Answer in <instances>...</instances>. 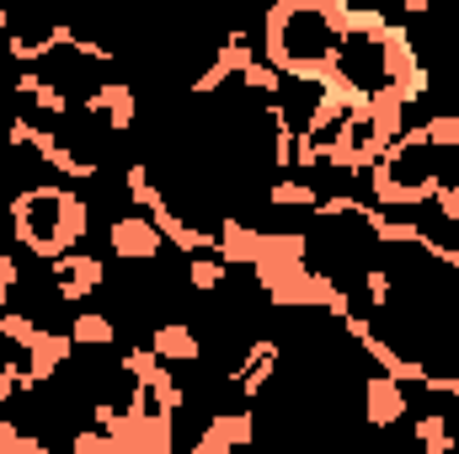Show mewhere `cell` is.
I'll list each match as a JSON object with an SVG mask.
<instances>
[{
    "label": "cell",
    "mask_w": 459,
    "mask_h": 454,
    "mask_svg": "<svg viewBox=\"0 0 459 454\" xmlns=\"http://www.w3.org/2000/svg\"><path fill=\"white\" fill-rule=\"evenodd\" d=\"M337 43H342V0H278L262 16V65H273L289 86L321 92L332 81Z\"/></svg>",
    "instance_id": "6da1fadb"
},
{
    "label": "cell",
    "mask_w": 459,
    "mask_h": 454,
    "mask_svg": "<svg viewBox=\"0 0 459 454\" xmlns=\"http://www.w3.org/2000/svg\"><path fill=\"white\" fill-rule=\"evenodd\" d=\"M11 230H16V246L43 257V267H48L59 257L81 251V240L91 230V204L81 193L48 188V182L43 188H22L11 198Z\"/></svg>",
    "instance_id": "7a4b0ae2"
},
{
    "label": "cell",
    "mask_w": 459,
    "mask_h": 454,
    "mask_svg": "<svg viewBox=\"0 0 459 454\" xmlns=\"http://www.w3.org/2000/svg\"><path fill=\"white\" fill-rule=\"evenodd\" d=\"M278 363H283V342H278V337H251V342H246V358L225 369V385L246 401V406H251V401L273 385Z\"/></svg>",
    "instance_id": "3957f363"
},
{
    "label": "cell",
    "mask_w": 459,
    "mask_h": 454,
    "mask_svg": "<svg viewBox=\"0 0 459 454\" xmlns=\"http://www.w3.org/2000/svg\"><path fill=\"white\" fill-rule=\"evenodd\" d=\"M108 251H113L117 262H128V267H155L166 257V240H160V230L134 209V214H117L113 225H108Z\"/></svg>",
    "instance_id": "277c9868"
},
{
    "label": "cell",
    "mask_w": 459,
    "mask_h": 454,
    "mask_svg": "<svg viewBox=\"0 0 459 454\" xmlns=\"http://www.w3.org/2000/svg\"><path fill=\"white\" fill-rule=\"evenodd\" d=\"M11 92H16V113L38 118V123H65V118L75 113L70 92H65L59 81H48L43 70H16Z\"/></svg>",
    "instance_id": "5b68a950"
},
{
    "label": "cell",
    "mask_w": 459,
    "mask_h": 454,
    "mask_svg": "<svg viewBox=\"0 0 459 454\" xmlns=\"http://www.w3.org/2000/svg\"><path fill=\"white\" fill-rule=\"evenodd\" d=\"M48 284H54L59 305H81V300H91L108 284V262L102 257H86V251H70V257L48 262Z\"/></svg>",
    "instance_id": "8992f818"
},
{
    "label": "cell",
    "mask_w": 459,
    "mask_h": 454,
    "mask_svg": "<svg viewBox=\"0 0 459 454\" xmlns=\"http://www.w3.org/2000/svg\"><path fill=\"white\" fill-rule=\"evenodd\" d=\"M81 113L91 118V123H102L108 134H128V128L139 123V97H134L128 81H97V86L81 97Z\"/></svg>",
    "instance_id": "52a82bcc"
},
{
    "label": "cell",
    "mask_w": 459,
    "mask_h": 454,
    "mask_svg": "<svg viewBox=\"0 0 459 454\" xmlns=\"http://www.w3.org/2000/svg\"><path fill=\"white\" fill-rule=\"evenodd\" d=\"M358 385H363V428L390 433V428H401V423L411 417V396H406V385H395L390 374H368V380H358Z\"/></svg>",
    "instance_id": "ba28073f"
},
{
    "label": "cell",
    "mask_w": 459,
    "mask_h": 454,
    "mask_svg": "<svg viewBox=\"0 0 459 454\" xmlns=\"http://www.w3.org/2000/svg\"><path fill=\"white\" fill-rule=\"evenodd\" d=\"M251 444H256V412L235 406V412H214L187 454H240V450H251Z\"/></svg>",
    "instance_id": "9c48e42d"
},
{
    "label": "cell",
    "mask_w": 459,
    "mask_h": 454,
    "mask_svg": "<svg viewBox=\"0 0 459 454\" xmlns=\"http://www.w3.org/2000/svg\"><path fill=\"white\" fill-rule=\"evenodd\" d=\"M59 38H65V27L59 22H27V16H11V27H5V54L22 65V70H38L48 54H59Z\"/></svg>",
    "instance_id": "30bf717a"
},
{
    "label": "cell",
    "mask_w": 459,
    "mask_h": 454,
    "mask_svg": "<svg viewBox=\"0 0 459 454\" xmlns=\"http://www.w3.org/2000/svg\"><path fill=\"white\" fill-rule=\"evenodd\" d=\"M256 251H262V230H251L240 214H220L214 220V257L235 267H256Z\"/></svg>",
    "instance_id": "8fae6325"
},
{
    "label": "cell",
    "mask_w": 459,
    "mask_h": 454,
    "mask_svg": "<svg viewBox=\"0 0 459 454\" xmlns=\"http://www.w3.org/2000/svg\"><path fill=\"white\" fill-rule=\"evenodd\" d=\"M144 347H150L166 369H171V363H204V353H209V347H204V332L187 327V321H160Z\"/></svg>",
    "instance_id": "7c38bea8"
},
{
    "label": "cell",
    "mask_w": 459,
    "mask_h": 454,
    "mask_svg": "<svg viewBox=\"0 0 459 454\" xmlns=\"http://www.w3.org/2000/svg\"><path fill=\"white\" fill-rule=\"evenodd\" d=\"M411 444L422 454H459L455 417H449V412H422V417L411 423Z\"/></svg>",
    "instance_id": "4fadbf2b"
},
{
    "label": "cell",
    "mask_w": 459,
    "mask_h": 454,
    "mask_svg": "<svg viewBox=\"0 0 459 454\" xmlns=\"http://www.w3.org/2000/svg\"><path fill=\"white\" fill-rule=\"evenodd\" d=\"M406 113H411V108H406L390 86H379V92L368 97V128H374L385 144H395V139L406 134Z\"/></svg>",
    "instance_id": "5bb4252c"
},
{
    "label": "cell",
    "mask_w": 459,
    "mask_h": 454,
    "mask_svg": "<svg viewBox=\"0 0 459 454\" xmlns=\"http://www.w3.org/2000/svg\"><path fill=\"white\" fill-rule=\"evenodd\" d=\"M70 342L75 347H113L117 342V321L113 316H102V310H75V321H70Z\"/></svg>",
    "instance_id": "9a60e30c"
},
{
    "label": "cell",
    "mask_w": 459,
    "mask_h": 454,
    "mask_svg": "<svg viewBox=\"0 0 459 454\" xmlns=\"http://www.w3.org/2000/svg\"><path fill=\"white\" fill-rule=\"evenodd\" d=\"M262 198H267L273 209H321V198H326V193H316V188H310V182H299V177H273Z\"/></svg>",
    "instance_id": "2e32d148"
},
{
    "label": "cell",
    "mask_w": 459,
    "mask_h": 454,
    "mask_svg": "<svg viewBox=\"0 0 459 454\" xmlns=\"http://www.w3.org/2000/svg\"><path fill=\"white\" fill-rule=\"evenodd\" d=\"M182 273H187V289H193V294H204V300H214V294L230 284V267L220 262V257H187V267H182Z\"/></svg>",
    "instance_id": "e0dca14e"
},
{
    "label": "cell",
    "mask_w": 459,
    "mask_h": 454,
    "mask_svg": "<svg viewBox=\"0 0 459 454\" xmlns=\"http://www.w3.org/2000/svg\"><path fill=\"white\" fill-rule=\"evenodd\" d=\"M363 294H368V310L385 316V310L395 305V273H390V267H368V273H363Z\"/></svg>",
    "instance_id": "ac0fdd59"
},
{
    "label": "cell",
    "mask_w": 459,
    "mask_h": 454,
    "mask_svg": "<svg viewBox=\"0 0 459 454\" xmlns=\"http://www.w3.org/2000/svg\"><path fill=\"white\" fill-rule=\"evenodd\" d=\"M38 332H43V321H38V316H27V310H5V316H0V337L16 342V353H27Z\"/></svg>",
    "instance_id": "d6986e66"
},
{
    "label": "cell",
    "mask_w": 459,
    "mask_h": 454,
    "mask_svg": "<svg viewBox=\"0 0 459 454\" xmlns=\"http://www.w3.org/2000/svg\"><path fill=\"white\" fill-rule=\"evenodd\" d=\"M433 214H438L444 225H459V182H449V188L433 193Z\"/></svg>",
    "instance_id": "ffe728a7"
}]
</instances>
